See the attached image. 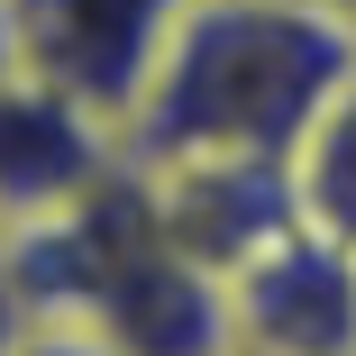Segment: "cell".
Wrapping results in <instances>:
<instances>
[{"instance_id":"1","label":"cell","mask_w":356,"mask_h":356,"mask_svg":"<svg viewBox=\"0 0 356 356\" xmlns=\"http://www.w3.org/2000/svg\"><path fill=\"white\" fill-rule=\"evenodd\" d=\"M347 74H356V28L338 0H192L119 147L128 165H174V156L293 165L302 128Z\"/></svg>"},{"instance_id":"2","label":"cell","mask_w":356,"mask_h":356,"mask_svg":"<svg viewBox=\"0 0 356 356\" xmlns=\"http://www.w3.org/2000/svg\"><path fill=\"white\" fill-rule=\"evenodd\" d=\"M0 247H10L28 311H74L110 329L128 356H238L229 283L174 247L137 165H119L101 192H83L74 210H55Z\"/></svg>"},{"instance_id":"3","label":"cell","mask_w":356,"mask_h":356,"mask_svg":"<svg viewBox=\"0 0 356 356\" xmlns=\"http://www.w3.org/2000/svg\"><path fill=\"white\" fill-rule=\"evenodd\" d=\"M0 10H10V64L46 74L55 92H74L110 128H128V110L192 0H0Z\"/></svg>"},{"instance_id":"4","label":"cell","mask_w":356,"mask_h":356,"mask_svg":"<svg viewBox=\"0 0 356 356\" xmlns=\"http://www.w3.org/2000/svg\"><path fill=\"white\" fill-rule=\"evenodd\" d=\"M119 165H128V147H119V128L92 101L55 92L28 64H0V238L74 210Z\"/></svg>"},{"instance_id":"5","label":"cell","mask_w":356,"mask_h":356,"mask_svg":"<svg viewBox=\"0 0 356 356\" xmlns=\"http://www.w3.org/2000/svg\"><path fill=\"white\" fill-rule=\"evenodd\" d=\"M229 320L247 356H356V247L320 229H274L229 274Z\"/></svg>"},{"instance_id":"6","label":"cell","mask_w":356,"mask_h":356,"mask_svg":"<svg viewBox=\"0 0 356 356\" xmlns=\"http://www.w3.org/2000/svg\"><path fill=\"white\" fill-rule=\"evenodd\" d=\"M293 220L356 247V74L320 101V119L302 128V147H293Z\"/></svg>"},{"instance_id":"7","label":"cell","mask_w":356,"mask_h":356,"mask_svg":"<svg viewBox=\"0 0 356 356\" xmlns=\"http://www.w3.org/2000/svg\"><path fill=\"white\" fill-rule=\"evenodd\" d=\"M10 356H128L110 329L74 320V311H28V329L10 338Z\"/></svg>"},{"instance_id":"8","label":"cell","mask_w":356,"mask_h":356,"mask_svg":"<svg viewBox=\"0 0 356 356\" xmlns=\"http://www.w3.org/2000/svg\"><path fill=\"white\" fill-rule=\"evenodd\" d=\"M19 329H28V293H19V274H10V247H0V356H10Z\"/></svg>"},{"instance_id":"9","label":"cell","mask_w":356,"mask_h":356,"mask_svg":"<svg viewBox=\"0 0 356 356\" xmlns=\"http://www.w3.org/2000/svg\"><path fill=\"white\" fill-rule=\"evenodd\" d=\"M338 10H347V28H356V0H338Z\"/></svg>"},{"instance_id":"10","label":"cell","mask_w":356,"mask_h":356,"mask_svg":"<svg viewBox=\"0 0 356 356\" xmlns=\"http://www.w3.org/2000/svg\"><path fill=\"white\" fill-rule=\"evenodd\" d=\"M238 356H247V347H238Z\"/></svg>"}]
</instances>
